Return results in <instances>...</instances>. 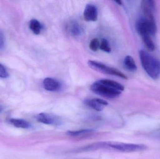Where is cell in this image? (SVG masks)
Listing matches in <instances>:
<instances>
[{
    "instance_id": "44dd1931",
    "label": "cell",
    "mask_w": 160,
    "mask_h": 159,
    "mask_svg": "<svg viewBox=\"0 0 160 159\" xmlns=\"http://www.w3.org/2000/svg\"><path fill=\"white\" fill-rule=\"evenodd\" d=\"M152 136L155 139L160 140V127L152 133Z\"/></svg>"
},
{
    "instance_id": "3957f363",
    "label": "cell",
    "mask_w": 160,
    "mask_h": 159,
    "mask_svg": "<svg viewBox=\"0 0 160 159\" xmlns=\"http://www.w3.org/2000/svg\"><path fill=\"white\" fill-rule=\"evenodd\" d=\"M136 30L141 36H154L157 30L155 20L148 19L145 18L139 20L136 24Z\"/></svg>"
},
{
    "instance_id": "8fae6325",
    "label": "cell",
    "mask_w": 160,
    "mask_h": 159,
    "mask_svg": "<svg viewBox=\"0 0 160 159\" xmlns=\"http://www.w3.org/2000/svg\"><path fill=\"white\" fill-rule=\"evenodd\" d=\"M98 81L101 84L108 86V87L112 88L118 90L121 92L123 91L125 89L123 85L116 81H113V80H109V79H101Z\"/></svg>"
},
{
    "instance_id": "ba28073f",
    "label": "cell",
    "mask_w": 160,
    "mask_h": 159,
    "mask_svg": "<svg viewBox=\"0 0 160 159\" xmlns=\"http://www.w3.org/2000/svg\"><path fill=\"white\" fill-rule=\"evenodd\" d=\"M43 87L48 91L58 92L62 87L61 83L57 79L52 77H47L43 82Z\"/></svg>"
},
{
    "instance_id": "8992f818",
    "label": "cell",
    "mask_w": 160,
    "mask_h": 159,
    "mask_svg": "<svg viewBox=\"0 0 160 159\" xmlns=\"http://www.w3.org/2000/svg\"><path fill=\"white\" fill-rule=\"evenodd\" d=\"M36 118L38 122L47 125L58 126L62 124L61 119L52 114L41 113L37 116Z\"/></svg>"
},
{
    "instance_id": "e0dca14e",
    "label": "cell",
    "mask_w": 160,
    "mask_h": 159,
    "mask_svg": "<svg viewBox=\"0 0 160 159\" xmlns=\"http://www.w3.org/2000/svg\"><path fill=\"white\" fill-rule=\"evenodd\" d=\"M70 31L73 36H78L82 34V30L78 22H73L70 25Z\"/></svg>"
},
{
    "instance_id": "52a82bcc",
    "label": "cell",
    "mask_w": 160,
    "mask_h": 159,
    "mask_svg": "<svg viewBox=\"0 0 160 159\" xmlns=\"http://www.w3.org/2000/svg\"><path fill=\"white\" fill-rule=\"evenodd\" d=\"M142 11L148 19H155L154 12L156 9V3L153 0H143L141 2Z\"/></svg>"
},
{
    "instance_id": "d6986e66",
    "label": "cell",
    "mask_w": 160,
    "mask_h": 159,
    "mask_svg": "<svg viewBox=\"0 0 160 159\" xmlns=\"http://www.w3.org/2000/svg\"><path fill=\"white\" fill-rule=\"evenodd\" d=\"M100 44L98 39L97 38H94L91 40L89 43V48L92 51L96 52L98 51L99 48H100Z\"/></svg>"
},
{
    "instance_id": "5bb4252c",
    "label": "cell",
    "mask_w": 160,
    "mask_h": 159,
    "mask_svg": "<svg viewBox=\"0 0 160 159\" xmlns=\"http://www.w3.org/2000/svg\"><path fill=\"white\" fill-rule=\"evenodd\" d=\"M94 130L92 129H83L78 131H69L67 133L68 135L74 137H82L90 135L94 133Z\"/></svg>"
},
{
    "instance_id": "4fadbf2b",
    "label": "cell",
    "mask_w": 160,
    "mask_h": 159,
    "mask_svg": "<svg viewBox=\"0 0 160 159\" xmlns=\"http://www.w3.org/2000/svg\"><path fill=\"white\" fill-rule=\"evenodd\" d=\"M9 122L14 127L20 129H28L31 128L30 123L24 119H10Z\"/></svg>"
},
{
    "instance_id": "7a4b0ae2",
    "label": "cell",
    "mask_w": 160,
    "mask_h": 159,
    "mask_svg": "<svg viewBox=\"0 0 160 159\" xmlns=\"http://www.w3.org/2000/svg\"><path fill=\"white\" fill-rule=\"evenodd\" d=\"M90 90L98 95L108 99H116L121 94V91L101 84L98 81L91 85Z\"/></svg>"
},
{
    "instance_id": "277c9868",
    "label": "cell",
    "mask_w": 160,
    "mask_h": 159,
    "mask_svg": "<svg viewBox=\"0 0 160 159\" xmlns=\"http://www.w3.org/2000/svg\"><path fill=\"white\" fill-rule=\"evenodd\" d=\"M88 64L91 69L102 73L116 76L123 79H128V77L119 70L116 68L109 67L102 63L95 61L89 60L88 61Z\"/></svg>"
},
{
    "instance_id": "ac0fdd59",
    "label": "cell",
    "mask_w": 160,
    "mask_h": 159,
    "mask_svg": "<svg viewBox=\"0 0 160 159\" xmlns=\"http://www.w3.org/2000/svg\"><path fill=\"white\" fill-rule=\"evenodd\" d=\"M100 49L102 51L107 53L111 52V47L107 39L103 38L102 40L101 43L100 45Z\"/></svg>"
},
{
    "instance_id": "2e32d148",
    "label": "cell",
    "mask_w": 160,
    "mask_h": 159,
    "mask_svg": "<svg viewBox=\"0 0 160 159\" xmlns=\"http://www.w3.org/2000/svg\"><path fill=\"white\" fill-rule=\"evenodd\" d=\"M142 37L143 42L147 49L149 51H154L155 49V44L151 38V36L145 35L142 36Z\"/></svg>"
},
{
    "instance_id": "7402d4cb",
    "label": "cell",
    "mask_w": 160,
    "mask_h": 159,
    "mask_svg": "<svg viewBox=\"0 0 160 159\" xmlns=\"http://www.w3.org/2000/svg\"><path fill=\"white\" fill-rule=\"evenodd\" d=\"M5 46V38L3 35L0 33V49H2Z\"/></svg>"
},
{
    "instance_id": "ffe728a7",
    "label": "cell",
    "mask_w": 160,
    "mask_h": 159,
    "mask_svg": "<svg viewBox=\"0 0 160 159\" xmlns=\"http://www.w3.org/2000/svg\"><path fill=\"white\" fill-rule=\"evenodd\" d=\"M9 74L3 65L0 63V77L2 78H8Z\"/></svg>"
},
{
    "instance_id": "603a6c76",
    "label": "cell",
    "mask_w": 160,
    "mask_h": 159,
    "mask_svg": "<svg viewBox=\"0 0 160 159\" xmlns=\"http://www.w3.org/2000/svg\"><path fill=\"white\" fill-rule=\"evenodd\" d=\"M115 2L118 4L120 5H122V2L121 1H115Z\"/></svg>"
},
{
    "instance_id": "9c48e42d",
    "label": "cell",
    "mask_w": 160,
    "mask_h": 159,
    "mask_svg": "<svg viewBox=\"0 0 160 159\" xmlns=\"http://www.w3.org/2000/svg\"><path fill=\"white\" fill-rule=\"evenodd\" d=\"M85 104L90 108L98 112L102 111L105 106L108 105L106 101L98 98L88 99L85 101Z\"/></svg>"
},
{
    "instance_id": "cb8c5ba5",
    "label": "cell",
    "mask_w": 160,
    "mask_h": 159,
    "mask_svg": "<svg viewBox=\"0 0 160 159\" xmlns=\"http://www.w3.org/2000/svg\"><path fill=\"white\" fill-rule=\"evenodd\" d=\"M2 106H1L0 105V113H1V112H2Z\"/></svg>"
},
{
    "instance_id": "9a60e30c",
    "label": "cell",
    "mask_w": 160,
    "mask_h": 159,
    "mask_svg": "<svg viewBox=\"0 0 160 159\" xmlns=\"http://www.w3.org/2000/svg\"><path fill=\"white\" fill-rule=\"evenodd\" d=\"M29 27L31 30L35 35H39L42 29V26L40 22L35 19L30 21Z\"/></svg>"
},
{
    "instance_id": "6da1fadb",
    "label": "cell",
    "mask_w": 160,
    "mask_h": 159,
    "mask_svg": "<svg viewBox=\"0 0 160 159\" xmlns=\"http://www.w3.org/2000/svg\"><path fill=\"white\" fill-rule=\"evenodd\" d=\"M142 66L147 73L153 79H157L160 75V62L144 50L139 52Z\"/></svg>"
},
{
    "instance_id": "7c38bea8",
    "label": "cell",
    "mask_w": 160,
    "mask_h": 159,
    "mask_svg": "<svg viewBox=\"0 0 160 159\" xmlns=\"http://www.w3.org/2000/svg\"><path fill=\"white\" fill-rule=\"evenodd\" d=\"M124 66L128 71L135 72L137 71V66L133 58L130 56H127L124 60Z\"/></svg>"
},
{
    "instance_id": "30bf717a",
    "label": "cell",
    "mask_w": 160,
    "mask_h": 159,
    "mask_svg": "<svg viewBox=\"0 0 160 159\" xmlns=\"http://www.w3.org/2000/svg\"><path fill=\"white\" fill-rule=\"evenodd\" d=\"M84 18L87 21H96L98 20V12L97 7L94 5L87 4L83 13Z\"/></svg>"
},
{
    "instance_id": "5b68a950",
    "label": "cell",
    "mask_w": 160,
    "mask_h": 159,
    "mask_svg": "<svg viewBox=\"0 0 160 159\" xmlns=\"http://www.w3.org/2000/svg\"><path fill=\"white\" fill-rule=\"evenodd\" d=\"M108 148H112L120 152L130 153L143 151L147 148V147L143 144L109 142Z\"/></svg>"
}]
</instances>
